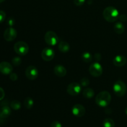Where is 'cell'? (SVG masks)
<instances>
[{"label": "cell", "mask_w": 127, "mask_h": 127, "mask_svg": "<svg viewBox=\"0 0 127 127\" xmlns=\"http://www.w3.org/2000/svg\"><path fill=\"white\" fill-rule=\"evenodd\" d=\"M86 0H73L74 4L77 6H81L85 3Z\"/></svg>", "instance_id": "484cf974"}, {"label": "cell", "mask_w": 127, "mask_h": 127, "mask_svg": "<svg viewBox=\"0 0 127 127\" xmlns=\"http://www.w3.org/2000/svg\"><path fill=\"white\" fill-rule=\"evenodd\" d=\"M81 58L84 62L86 63H91L93 59V56L90 52H85L81 55Z\"/></svg>", "instance_id": "d6986e66"}, {"label": "cell", "mask_w": 127, "mask_h": 127, "mask_svg": "<svg viewBox=\"0 0 127 127\" xmlns=\"http://www.w3.org/2000/svg\"><path fill=\"white\" fill-rule=\"evenodd\" d=\"M44 40L47 44L50 46H54L58 43V37L55 32L50 31L46 32L45 34Z\"/></svg>", "instance_id": "8992f818"}, {"label": "cell", "mask_w": 127, "mask_h": 127, "mask_svg": "<svg viewBox=\"0 0 127 127\" xmlns=\"http://www.w3.org/2000/svg\"><path fill=\"white\" fill-rule=\"evenodd\" d=\"M13 67L11 63L7 62H2L0 63V73L4 75H9L12 73Z\"/></svg>", "instance_id": "7c38bea8"}, {"label": "cell", "mask_w": 127, "mask_h": 127, "mask_svg": "<svg viewBox=\"0 0 127 127\" xmlns=\"http://www.w3.org/2000/svg\"><path fill=\"white\" fill-rule=\"evenodd\" d=\"M50 127H62V125L59 121H55L52 122V124H50Z\"/></svg>", "instance_id": "4316f807"}, {"label": "cell", "mask_w": 127, "mask_h": 127, "mask_svg": "<svg viewBox=\"0 0 127 127\" xmlns=\"http://www.w3.org/2000/svg\"><path fill=\"white\" fill-rule=\"evenodd\" d=\"M89 72L92 76L97 78L102 74L103 68L99 62H94L92 63L89 66Z\"/></svg>", "instance_id": "5b68a950"}, {"label": "cell", "mask_w": 127, "mask_h": 127, "mask_svg": "<svg viewBox=\"0 0 127 127\" xmlns=\"http://www.w3.org/2000/svg\"><path fill=\"white\" fill-rule=\"evenodd\" d=\"M4 96H5L4 91V89H2V88L0 87V100H2V99L4 98Z\"/></svg>", "instance_id": "4dcf8cb0"}, {"label": "cell", "mask_w": 127, "mask_h": 127, "mask_svg": "<svg viewBox=\"0 0 127 127\" xmlns=\"http://www.w3.org/2000/svg\"><path fill=\"white\" fill-rule=\"evenodd\" d=\"M42 58L46 62L52 61L55 57V51L50 47H47L42 50L41 53Z\"/></svg>", "instance_id": "30bf717a"}, {"label": "cell", "mask_w": 127, "mask_h": 127, "mask_svg": "<svg viewBox=\"0 0 127 127\" xmlns=\"http://www.w3.org/2000/svg\"><path fill=\"white\" fill-rule=\"evenodd\" d=\"M83 95L86 99H92L94 95V91L91 88H86L83 91Z\"/></svg>", "instance_id": "ac0fdd59"}, {"label": "cell", "mask_w": 127, "mask_h": 127, "mask_svg": "<svg viewBox=\"0 0 127 127\" xmlns=\"http://www.w3.org/2000/svg\"><path fill=\"white\" fill-rule=\"evenodd\" d=\"M11 62L14 65L16 66H18L22 63V59L19 57H16L12 58Z\"/></svg>", "instance_id": "603a6c76"}, {"label": "cell", "mask_w": 127, "mask_h": 127, "mask_svg": "<svg viewBox=\"0 0 127 127\" xmlns=\"http://www.w3.org/2000/svg\"><path fill=\"white\" fill-rule=\"evenodd\" d=\"M112 100V96L107 91H102L97 95L95 97V103L100 107H107Z\"/></svg>", "instance_id": "7a4b0ae2"}, {"label": "cell", "mask_w": 127, "mask_h": 127, "mask_svg": "<svg viewBox=\"0 0 127 127\" xmlns=\"http://www.w3.org/2000/svg\"><path fill=\"white\" fill-rule=\"evenodd\" d=\"M103 127H115V122L110 118H106L102 123Z\"/></svg>", "instance_id": "44dd1931"}, {"label": "cell", "mask_w": 127, "mask_h": 127, "mask_svg": "<svg viewBox=\"0 0 127 127\" xmlns=\"http://www.w3.org/2000/svg\"><path fill=\"white\" fill-rule=\"evenodd\" d=\"M125 114H126L127 115V107L126 108V109H125Z\"/></svg>", "instance_id": "836d02e7"}, {"label": "cell", "mask_w": 127, "mask_h": 127, "mask_svg": "<svg viewBox=\"0 0 127 127\" xmlns=\"http://www.w3.org/2000/svg\"><path fill=\"white\" fill-rule=\"evenodd\" d=\"M9 78L11 81H16L18 79V76H17V74L16 73H12L9 74Z\"/></svg>", "instance_id": "83f0119b"}, {"label": "cell", "mask_w": 127, "mask_h": 127, "mask_svg": "<svg viewBox=\"0 0 127 127\" xmlns=\"http://www.w3.org/2000/svg\"><path fill=\"white\" fill-rule=\"evenodd\" d=\"M26 76L30 80H35L38 76V70L34 66H29L26 69Z\"/></svg>", "instance_id": "9c48e42d"}, {"label": "cell", "mask_w": 127, "mask_h": 127, "mask_svg": "<svg viewBox=\"0 0 127 127\" xmlns=\"http://www.w3.org/2000/svg\"><path fill=\"white\" fill-rule=\"evenodd\" d=\"M82 87H87L89 84H90V81L87 78H83L81 79L80 83Z\"/></svg>", "instance_id": "cb8c5ba5"}, {"label": "cell", "mask_w": 127, "mask_h": 127, "mask_svg": "<svg viewBox=\"0 0 127 127\" xmlns=\"http://www.w3.org/2000/svg\"><path fill=\"white\" fill-rule=\"evenodd\" d=\"M7 25H8L9 27H12V26L14 25L15 20L14 19V18H12V17H10V18H9L8 19H7Z\"/></svg>", "instance_id": "f1b7e54d"}, {"label": "cell", "mask_w": 127, "mask_h": 127, "mask_svg": "<svg viewBox=\"0 0 127 127\" xmlns=\"http://www.w3.org/2000/svg\"><path fill=\"white\" fill-rule=\"evenodd\" d=\"M6 14L4 11L0 10V24L2 23L6 19Z\"/></svg>", "instance_id": "d4e9b609"}, {"label": "cell", "mask_w": 127, "mask_h": 127, "mask_svg": "<svg viewBox=\"0 0 127 127\" xmlns=\"http://www.w3.org/2000/svg\"><path fill=\"white\" fill-rule=\"evenodd\" d=\"M14 50L19 55L24 56L28 53L29 51V47L26 42L19 41L14 44Z\"/></svg>", "instance_id": "277c9868"}, {"label": "cell", "mask_w": 127, "mask_h": 127, "mask_svg": "<svg viewBox=\"0 0 127 127\" xmlns=\"http://www.w3.org/2000/svg\"><path fill=\"white\" fill-rule=\"evenodd\" d=\"M53 72H54V74L56 76L60 77V78H63V77L65 76L67 73V71L65 67L61 65V64L56 65L54 67V69H53Z\"/></svg>", "instance_id": "5bb4252c"}, {"label": "cell", "mask_w": 127, "mask_h": 127, "mask_svg": "<svg viewBox=\"0 0 127 127\" xmlns=\"http://www.w3.org/2000/svg\"><path fill=\"white\" fill-rule=\"evenodd\" d=\"M125 26L122 22H117L114 24V31L117 34H122L125 31Z\"/></svg>", "instance_id": "e0dca14e"}, {"label": "cell", "mask_w": 127, "mask_h": 127, "mask_svg": "<svg viewBox=\"0 0 127 127\" xmlns=\"http://www.w3.org/2000/svg\"><path fill=\"white\" fill-rule=\"evenodd\" d=\"M6 0H0V3H1V2H4V1H5Z\"/></svg>", "instance_id": "d6a6232c"}, {"label": "cell", "mask_w": 127, "mask_h": 127, "mask_svg": "<svg viewBox=\"0 0 127 127\" xmlns=\"http://www.w3.org/2000/svg\"><path fill=\"white\" fill-rule=\"evenodd\" d=\"M82 86L80 84L78 83H71L68 86L66 89V91L68 94L72 96H76L80 94L81 92Z\"/></svg>", "instance_id": "52a82bcc"}, {"label": "cell", "mask_w": 127, "mask_h": 127, "mask_svg": "<svg viewBox=\"0 0 127 127\" xmlns=\"http://www.w3.org/2000/svg\"><path fill=\"white\" fill-rule=\"evenodd\" d=\"M17 35V32L14 28L10 27L6 29L4 32L3 37L7 42H12L14 40Z\"/></svg>", "instance_id": "ba28073f"}, {"label": "cell", "mask_w": 127, "mask_h": 127, "mask_svg": "<svg viewBox=\"0 0 127 127\" xmlns=\"http://www.w3.org/2000/svg\"><path fill=\"white\" fill-rule=\"evenodd\" d=\"M10 107L13 110H18L21 108V104L19 101L17 100H12L10 104Z\"/></svg>", "instance_id": "7402d4cb"}, {"label": "cell", "mask_w": 127, "mask_h": 127, "mask_svg": "<svg viewBox=\"0 0 127 127\" xmlns=\"http://www.w3.org/2000/svg\"><path fill=\"white\" fill-rule=\"evenodd\" d=\"M58 49L62 53H66L69 51L70 46L68 42H65V41H61L58 44Z\"/></svg>", "instance_id": "2e32d148"}, {"label": "cell", "mask_w": 127, "mask_h": 127, "mask_svg": "<svg viewBox=\"0 0 127 127\" xmlns=\"http://www.w3.org/2000/svg\"><path fill=\"white\" fill-rule=\"evenodd\" d=\"M11 108L7 105H4L1 107L0 110V117L2 119H6L9 117L11 114Z\"/></svg>", "instance_id": "9a60e30c"}, {"label": "cell", "mask_w": 127, "mask_h": 127, "mask_svg": "<svg viewBox=\"0 0 127 127\" xmlns=\"http://www.w3.org/2000/svg\"><path fill=\"white\" fill-rule=\"evenodd\" d=\"M127 63V58L124 55H117L113 59V64L117 67L124 66Z\"/></svg>", "instance_id": "4fadbf2b"}, {"label": "cell", "mask_w": 127, "mask_h": 127, "mask_svg": "<svg viewBox=\"0 0 127 127\" xmlns=\"http://www.w3.org/2000/svg\"><path fill=\"white\" fill-rule=\"evenodd\" d=\"M119 12L115 7L109 6L105 8L103 11L104 19L109 22H116L119 18Z\"/></svg>", "instance_id": "6da1fadb"}, {"label": "cell", "mask_w": 127, "mask_h": 127, "mask_svg": "<svg viewBox=\"0 0 127 127\" xmlns=\"http://www.w3.org/2000/svg\"><path fill=\"white\" fill-rule=\"evenodd\" d=\"M101 58H102V56H101V55H100V53H96L94 54V59L95 60V61H97V62H99V61H100V60H101Z\"/></svg>", "instance_id": "f546056e"}, {"label": "cell", "mask_w": 127, "mask_h": 127, "mask_svg": "<svg viewBox=\"0 0 127 127\" xmlns=\"http://www.w3.org/2000/svg\"><path fill=\"white\" fill-rule=\"evenodd\" d=\"M71 112L73 115L76 117H82L85 115L86 109L81 104H77L72 107Z\"/></svg>", "instance_id": "8fae6325"}, {"label": "cell", "mask_w": 127, "mask_h": 127, "mask_svg": "<svg viewBox=\"0 0 127 127\" xmlns=\"http://www.w3.org/2000/svg\"><path fill=\"white\" fill-rule=\"evenodd\" d=\"M33 104H34V101H33V99L30 97H26L24 99V105L25 107L27 109H31L33 107Z\"/></svg>", "instance_id": "ffe728a7"}, {"label": "cell", "mask_w": 127, "mask_h": 127, "mask_svg": "<svg viewBox=\"0 0 127 127\" xmlns=\"http://www.w3.org/2000/svg\"><path fill=\"white\" fill-rule=\"evenodd\" d=\"M119 19H120V21L121 22H125V21H127V17L126 15L122 14L120 16H119Z\"/></svg>", "instance_id": "1f68e13d"}, {"label": "cell", "mask_w": 127, "mask_h": 127, "mask_svg": "<svg viewBox=\"0 0 127 127\" xmlns=\"http://www.w3.org/2000/svg\"><path fill=\"white\" fill-rule=\"evenodd\" d=\"M127 86L124 82L119 80L115 82L113 86V91L118 97H123L127 93Z\"/></svg>", "instance_id": "3957f363"}]
</instances>
